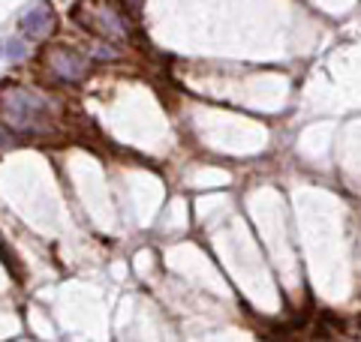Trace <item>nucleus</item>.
I'll return each instance as SVG.
<instances>
[{"instance_id": "f257e3e1", "label": "nucleus", "mask_w": 361, "mask_h": 342, "mask_svg": "<svg viewBox=\"0 0 361 342\" xmlns=\"http://www.w3.org/2000/svg\"><path fill=\"white\" fill-rule=\"evenodd\" d=\"M0 114H4V120L13 129L27 132L45 118V102L39 94H33V90L13 87L9 94H4V99H0Z\"/></svg>"}, {"instance_id": "f03ea898", "label": "nucleus", "mask_w": 361, "mask_h": 342, "mask_svg": "<svg viewBox=\"0 0 361 342\" xmlns=\"http://www.w3.org/2000/svg\"><path fill=\"white\" fill-rule=\"evenodd\" d=\"M49 70H54L61 82H82L87 72V61L73 49H54L49 54Z\"/></svg>"}, {"instance_id": "7ed1b4c3", "label": "nucleus", "mask_w": 361, "mask_h": 342, "mask_svg": "<svg viewBox=\"0 0 361 342\" xmlns=\"http://www.w3.org/2000/svg\"><path fill=\"white\" fill-rule=\"evenodd\" d=\"M51 27H54V9L49 4H37L25 18H21V30H25V37H30V39L49 37Z\"/></svg>"}, {"instance_id": "20e7f679", "label": "nucleus", "mask_w": 361, "mask_h": 342, "mask_svg": "<svg viewBox=\"0 0 361 342\" xmlns=\"http://www.w3.org/2000/svg\"><path fill=\"white\" fill-rule=\"evenodd\" d=\"M127 4H130V6H133V9H139V6H142V4H145V0H127Z\"/></svg>"}]
</instances>
